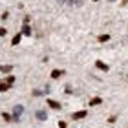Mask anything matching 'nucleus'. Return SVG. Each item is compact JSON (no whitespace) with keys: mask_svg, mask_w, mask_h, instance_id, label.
Segmentation results:
<instances>
[{"mask_svg":"<svg viewBox=\"0 0 128 128\" xmlns=\"http://www.w3.org/2000/svg\"><path fill=\"white\" fill-rule=\"evenodd\" d=\"M106 40H110V35H101L99 37V42H106Z\"/></svg>","mask_w":128,"mask_h":128,"instance_id":"ddd939ff","label":"nucleus"},{"mask_svg":"<svg viewBox=\"0 0 128 128\" xmlns=\"http://www.w3.org/2000/svg\"><path fill=\"white\" fill-rule=\"evenodd\" d=\"M59 2H64V0H59Z\"/></svg>","mask_w":128,"mask_h":128,"instance_id":"a211bd4d","label":"nucleus"},{"mask_svg":"<svg viewBox=\"0 0 128 128\" xmlns=\"http://www.w3.org/2000/svg\"><path fill=\"white\" fill-rule=\"evenodd\" d=\"M2 117H4V121H13V117L9 114H2Z\"/></svg>","mask_w":128,"mask_h":128,"instance_id":"4468645a","label":"nucleus"},{"mask_svg":"<svg viewBox=\"0 0 128 128\" xmlns=\"http://www.w3.org/2000/svg\"><path fill=\"white\" fill-rule=\"evenodd\" d=\"M8 35V31H6V28H0V37H6Z\"/></svg>","mask_w":128,"mask_h":128,"instance_id":"2eb2a0df","label":"nucleus"},{"mask_svg":"<svg viewBox=\"0 0 128 128\" xmlns=\"http://www.w3.org/2000/svg\"><path fill=\"white\" fill-rule=\"evenodd\" d=\"M33 95L38 97V95H42V92H40V90H33Z\"/></svg>","mask_w":128,"mask_h":128,"instance_id":"f3484780","label":"nucleus"},{"mask_svg":"<svg viewBox=\"0 0 128 128\" xmlns=\"http://www.w3.org/2000/svg\"><path fill=\"white\" fill-rule=\"evenodd\" d=\"M46 117H48V115H46V112H44V110H38V112H37V119H40V121H46Z\"/></svg>","mask_w":128,"mask_h":128,"instance_id":"6e6552de","label":"nucleus"},{"mask_svg":"<svg viewBox=\"0 0 128 128\" xmlns=\"http://www.w3.org/2000/svg\"><path fill=\"white\" fill-rule=\"evenodd\" d=\"M94 2H97V0H94Z\"/></svg>","mask_w":128,"mask_h":128,"instance_id":"6ab92c4d","label":"nucleus"},{"mask_svg":"<svg viewBox=\"0 0 128 128\" xmlns=\"http://www.w3.org/2000/svg\"><path fill=\"white\" fill-rule=\"evenodd\" d=\"M95 66H97L99 70H102V72H108V64H104L102 60H97V62H95Z\"/></svg>","mask_w":128,"mask_h":128,"instance_id":"39448f33","label":"nucleus"},{"mask_svg":"<svg viewBox=\"0 0 128 128\" xmlns=\"http://www.w3.org/2000/svg\"><path fill=\"white\" fill-rule=\"evenodd\" d=\"M86 115H88V112H86V110H80V112H73V114H72V119L79 121V119H84Z\"/></svg>","mask_w":128,"mask_h":128,"instance_id":"f03ea898","label":"nucleus"},{"mask_svg":"<svg viewBox=\"0 0 128 128\" xmlns=\"http://www.w3.org/2000/svg\"><path fill=\"white\" fill-rule=\"evenodd\" d=\"M20 37H22V33H16L15 37H13V40H11V44H13V46H16V44L20 42Z\"/></svg>","mask_w":128,"mask_h":128,"instance_id":"1a4fd4ad","label":"nucleus"},{"mask_svg":"<svg viewBox=\"0 0 128 128\" xmlns=\"http://www.w3.org/2000/svg\"><path fill=\"white\" fill-rule=\"evenodd\" d=\"M101 102H102L101 97H94V99L90 101V106H97V104H101Z\"/></svg>","mask_w":128,"mask_h":128,"instance_id":"0eeeda50","label":"nucleus"},{"mask_svg":"<svg viewBox=\"0 0 128 128\" xmlns=\"http://www.w3.org/2000/svg\"><path fill=\"white\" fill-rule=\"evenodd\" d=\"M48 106H50V108H53V110H60V108H62V106H60V102L53 101V99H48Z\"/></svg>","mask_w":128,"mask_h":128,"instance_id":"7ed1b4c3","label":"nucleus"},{"mask_svg":"<svg viewBox=\"0 0 128 128\" xmlns=\"http://www.w3.org/2000/svg\"><path fill=\"white\" fill-rule=\"evenodd\" d=\"M9 88H11V84L4 82V80H2V82H0V94H4V92H8Z\"/></svg>","mask_w":128,"mask_h":128,"instance_id":"423d86ee","label":"nucleus"},{"mask_svg":"<svg viewBox=\"0 0 128 128\" xmlns=\"http://www.w3.org/2000/svg\"><path fill=\"white\" fill-rule=\"evenodd\" d=\"M11 70H13V66H9V64L8 66H0V72H4V73H9Z\"/></svg>","mask_w":128,"mask_h":128,"instance_id":"9b49d317","label":"nucleus"},{"mask_svg":"<svg viewBox=\"0 0 128 128\" xmlns=\"http://www.w3.org/2000/svg\"><path fill=\"white\" fill-rule=\"evenodd\" d=\"M62 75H64V70H53V72H51V79H59Z\"/></svg>","mask_w":128,"mask_h":128,"instance_id":"20e7f679","label":"nucleus"},{"mask_svg":"<svg viewBox=\"0 0 128 128\" xmlns=\"http://www.w3.org/2000/svg\"><path fill=\"white\" fill-rule=\"evenodd\" d=\"M22 35H31V28L28 24H24V28H22Z\"/></svg>","mask_w":128,"mask_h":128,"instance_id":"9d476101","label":"nucleus"},{"mask_svg":"<svg viewBox=\"0 0 128 128\" xmlns=\"http://www.w3.org/2000/svg\"><path fill=\"white\" fill-rule=\"evenodd\" d=\"M22 112H24V108H22V106H15L13 108V123H18Z\"/></svg>","mask_w":128,"mask_h":128,"instance_id":"f257e3e1","label":"nucleus"},{"mask_svg":"<svg viewBox=\"0 0 128 128\" xmlns=\"http://www.w3.org/2000/svg\"><path fill=\"white\" fill-rule=\"evenodd\" d=\"M59 128H68V124L64 123V121H59Z\"/></svg>","mask_w":128,"mask_h":128,"instance_id":"dca6fc26","label":"nucleus"},{"mask_svg":"<svg viewBox=\"0 0 128 128\" xmlns=\"http://www.w3.org/2000/svg\"><path fill=\"white\" fill-rule=\"evenodd\" d=\"M6 82L13 86V84H15V77H13V75H8V77H6Z\"/></svg>","mask_w":128,"mask_h":128,"instance_id":"f8f14e48","label":"nucleus"}]
</instances>
